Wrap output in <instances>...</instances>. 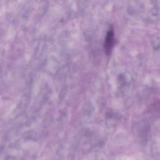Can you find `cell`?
I'll return each mask as SVG.
<instances>
[{
    "label": "cell",
    "instance_id": "6da1fadb",
    "mask_svg": "<svg viewBox=\"0 0 160 160\" xmlns=\"http://www.w3.org/2000/svg\"><path fill=\"white\" fill-rule=\"evenodd\" d=\"M115 34L113 27H110V28L107 32L104 43V50L107 56H110L112 53L114 42H115Z\"/></svg>",
    "mask_w": 160,
    "mask_h": 160
}]
</instances>
